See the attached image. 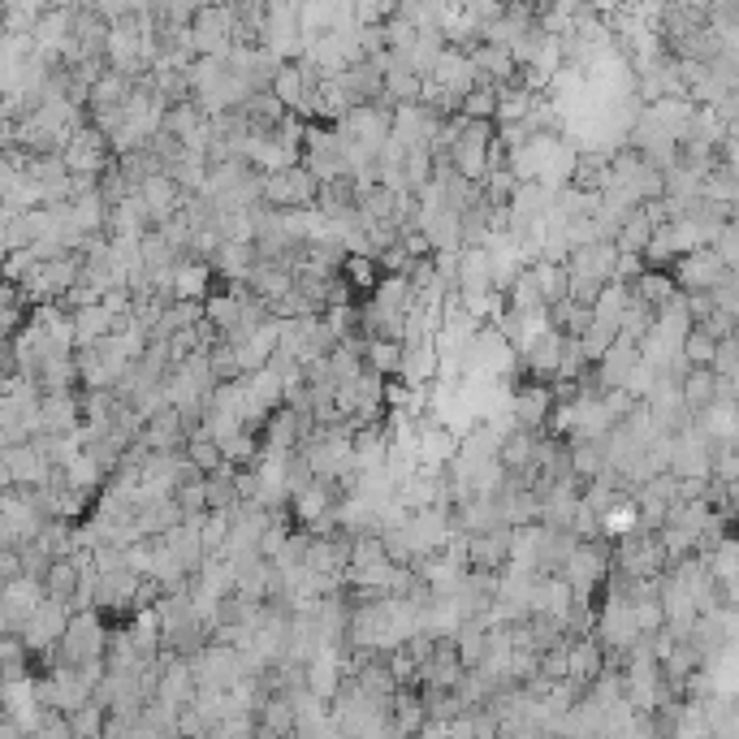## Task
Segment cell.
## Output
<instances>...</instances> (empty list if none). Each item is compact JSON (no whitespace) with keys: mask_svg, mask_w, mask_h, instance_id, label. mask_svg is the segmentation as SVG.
<instances>
[{"mask_svg":"<svg viewBox=\"0 0 739 739\" xmlns=\"http://www.w3.org/2000/svg\"><path fill=\"white\" fill-rule=\"evenodd\" d=\"M432 173H437V156L432 148H411L407 152V178H411V191L420 194L432 182Z\"/></svg>","mask_w":739,"mask_h":739,"instance_id":"50","label":"cell"},{"mask_svg":"<svg viewBox=\"0 0 739 739\" xmlns=\"http://www.w3.org/2000/svg\"><path fill=\"white\" fill-rule=\"evenodd\" d=\"M459 290H467V294H493L498 290L493 286V260H489L485 247H463V256H459Z\"/></svg>","mask_w":739,"mask_h":739,"instance_id":"22","label":"cell"},{"mask_svg":"<svg viewBox=\"0 0 739 739\" xmlns=\"http://www.w3.org/2000/svg\"><path fill=\"white\" fill-rule=\"evenodd\" d=\"M510 541H515V528H498V532H485V537H467V567L485 571V576H502L506 567H510Z\"/></svg>","mask_w":739,"mask_h":739,"instance_id":"13","label":"cell"},{"mask_svg":"<svg viewBox=\"0 0 739 739\" xmlns=\"http://www.w3.org/2000/svg\"><path fill=\"white\" fill-rule=\"evenodd\" d=\"M187 459H191L203 476H212V471H221L226 467V455H221V446L212 441V437H191V446H187Z\"/></svg>","mask_w":739,"mask_h":739,"instance_id":"49","label":"cell"},{"mask_svg":"<svg viewBox=\"0 0 739 739\" xmlns=\"http://www.w3.org/2000/svg\"><path fill=\"white\" fill-rule=\"evenodd\" d=\"M532 104H537L532 91H523V87H515V82L498 87V126H523V121L532 117Z\"/></svg>","mask_w":739,"mask_h":739,"instance_id":"37","label":"cell"},{"mask_svg":"<svg viewBox=\"0 0 739 739\" xmlns=\"http://www.w3.org/2000/svg\"><path fill=\"white\" fill-rule=\"evenodd\" d=\"M636 363H640V347H636V342H627V338H619L615 347L606 350V359L597 363V386H601V393H610V389H627V377L636 372Z\"/></svg>","mask_w":739,"mask_h":739,"instance_id":"18","label":"cell"},{"mask_svg":"<svg viewBox=\"0 0 739 739\" xmlns=\"http://www.w3.org/2000/svg\"><path fill=\"white\" fill-rule=\"evenodd\" d=\"M342 277H347L350 286H354V294H368V299H372L386 272H381V264H377V260H368V256H350L347 269H342Z\"/></svg>","mask_w":739,"mask_h":739,"instance_id":"43","label":"cell"},{"mask_svg":"<svg viewBox=\"0 0 739 739\" xmlns=\"http://www.w3.org/2000/svg\"><path fill=\"white\" fill-rule=\"evenodd\" d=\"M736 316H731V311H713V316H709V320H705V324H700V329H705V333H709V338H713V342H727V338H731V333H736Z\"/></svg>","mask_w":739,"mask_h":739,"instance_id":"56","label":"cell"},{"mask_svg":"<svg viewBox=\"0 0 739 739\" xmlns=\"http://www.w3.org/2000/svg\"><path fill=\"white\" fill-rule=\"evenodd\" d=\"M286 294H294V272L281 269V264H260L256 277H251V299L269 303V311H272Z\"/></svg>","mask_w":739,"mask_h":739,"instance_id":"26","label":"cell"},{"mask_svg":"<svg viewBox=\"0 0 739 739\" xmlns=\"http://www.w3.org/2000/svg\"><path fill=\"white\" fill-rule=\"evenodd\" d=\"M653 233H658V226L649 221V212L636 208V212L627 217V226L619 230V238H615V247H619V256H649Z\"/></svg>","mask_w":739,"mask_h":739,"instance_id":"31","label":"cell"},{"mask_svg":"<svg viewBox=\"0 0 739 739\" xmlns=\"http://www.w3.org/2000/svg\"><path fill=\"white\" fill-rule=\"evenodd\" d=\"M532 281H537V290H541L545 308H558V303H567L571 299V272L567 264H553V260H537L532 264Z\"/></svg>","mask_w":739,"mask_h":739,"instance_id":"27","label":"cell"},{"mask_svg":"<svg viewBox=\"0 0 739 739\" xmlns=\"http://www.w3.org/2000/svg\"><path fill=\"white\" fill-rule=\"evenodd\" d=\"M549 320H553V329L562 333V338H588V329H592V308H583L576 299H567V303H558V308H549Z\"/></svg>","mask_w":739,"mask_h":739,"instance_id":"38","label":"cell"},{"mask_svg":"<svg viewBox=\"0 0 739 739\" xmlns=\"http://www.w3.org/2000/svg\"><path fill=\"white\" fill-rule=\"evenodd\" d=\"M242 386H247V393L256 398V407H264L269 416H277L281 407H286V381L272 372V368H264V372H251V377H242Z\"/></svg>","mask_w":739,"mask_h":739,"instance_id":"35","label":"cell"},{"mask_svg":"<svg viewBox=\"0 0 739 739\" xmlns=\"http://www.w3.org/2000/svg\"><path fill=\"white\" fill-rule=\"evenodd\" d=\"M194 697H199V683H194L191 658H173V653H164V658H160L156 700H164V705H173V709H191Z\"/></svg>","mask_w":739,"mask_h":739,"instance_id":"12","label":"cell"},{"mask_svg":"<svg viewBox=\"0 0 739 739\" xmlns=\"http://www.w3.org/2000/svg\"><path fill=\"white\" fill-rule=\"evenodd\" d=\"M736 363H739V342H736V338L718 342V354H713V372H718V377H727Z\"/></svg>","mask_w":739,"mask_h":739,"instance_id":"57","label":"cell"},{"mask_svg":"<svg viewBox=\"0 0 739 739\" xmlns=\"http://www.w3.org/2000/svg\"><path fill=\"white\" fill-rule=\"evenodd\" d=\"M402 350L407 342H363V359L381 377H402Z\"/></svg>","mask_w":739,"mask_h":739,"instance_id":"42","label":"cell"},{"mask_svg":"<svg viewBox=\"0 0 739 739\" xmlns=\"http://www.w3.org/2000/svg\"><path fill=\"white\" fill-rule=\"evenodd\" d=\"M70 619H74V615H70V606H66V601H52V597H48V601L39 606L36 615L27 619V627H22V645H27V649H31L36 658L52 653V649H57V645L66 640V627H70Z\"/></svg>","mask_w":739,"mask_h":739,"instance_id":"8","label":"cell"},{"mask_svg":"<svg viewBox=\"0 0 739 739\" xmlns=\"http://www.w3.org/2000/svg\"><path fill=\"white\" fill-rule=\"evenodd\" d=\"M272 96H277L294 117L308 113V82H303V74H299V61H290V66L277 70V78H272ZM303 121H308V117H303Z\"/></svg>","mask_w":739,"mask_h":739,"instance_id":"30","label":"cell"},{"mask_svg":"<svg viewBox=\"0 0 739 739\" xmlns=\"http://www.w3.org/2000/svg\"><path fill=\"white\" fill-rule=\"evenodd\" d=\"M610 571H615V545L580 541V549L571 553V562H567V571H562V580L576 588V601H580V606H592V597L606 592Z\"/></svg>","mask_w":739,"mask_h":739,"instance_id":"2","label":"cell"},{"mask_svg":"<svg viewBox=\"0 0 739 739\" xmlns=\"http://www.w3.org/2000/svg\"><path fill=\"white\" fill-rule=\"evenodd\" d=\"M571 446V467L583 485H592L606 471V441H567Z\"/></svg>","mask_w":739,"mask_h":739,"instance_id":"40","label":"cell"},{"mask_svg":"<svg viewBox=\"0 0 739 739\" xmlns=\"http://www.w3.org/2000/svg\"><path fill=\"white\" fill-rule=\"evenodd\" d=\"M432 82L467 100V96H471L485 78H480V70H476L471 52H463V48H446V52H441V61H437V70H432Z\"/></svg>","mask_w":739,"mask_h":739,"instance_id":"15","label":"cell"},{"mask_svg":"<svg viewBox=\"0 0 739 739\" xmlns=\"http://www.w3.org/2000/svg\"><path fill=\"white\" fill-rule=\"evenodd\" d=\"M471 61H476L480 78H489V82H498V87L519 78V61H515V52L502 48V43H480V48L471 52Z\"/></svg>","mask_w":739,"mask_h":739,"instance_id":"24","label":"cell"},{"mask_svg":"<svg viewBox=\"0 0 739 739\" xmlns=\"http://www.w3.org/2000/svg\"><path fill=\"white\" fill-rule=\"evenodd\" d=\"M372 303L381 311H389V316H407V311L416 308V286H411V277H381Z\"/></svg>","mask_w":739,"mask_h":739,"instance_id":"33","label":"cell"},{"mask_svg":"<svg viewBox=\"0 0 739 739\" xmlns=\"http://www.w3.org/2000/svg\"><path fill=\"white\" fill-rule=\"evenodd\" d=\"M78 583H82V567H78L74 558H61V562H52V571H48V580H43V588H48V597L52 601H74ZM74 615V610H70Z\"/></svg>","mask_w":739,"mask_h":739,"instance_id":"39","label":"cell"},{"mask_svg":"<svg viewBox=\"0 0 739 739\" xmlns=\"http://www.w3.org/2000/svg\"><path fill=\"white\" fill-rule=\"evenodd\" d=\"M191 670H194V683H199V688H217V692H230L233 683L251 679L247 666H242V653H238L233 645H217V640H212L208 649L194 653Z\"/></svg>","mask_w":739,"mask_h":739,"instance_id":"6","label":"cell"},{"mask_svg":"<svg viewBox=\"0 0 739 739\" xmlns=\"http://www.w3.org/2000/svg\"><path fill=\"white\" fill-rule=\"evenodd\" d=\"M532 615L541 619H553L567 627L571 610H576V588L562 580V576H537V588H532Z\"/></svg>","mask_w":739,"mask_h":739,"instance_id":"14","label":"cell"},{"mask_svg":"<svg viewBox=\"0 0 739 739\" xmlns=\"http://www.w3.org/2000/svg\"><path fill=\"white\" fill-rule=\"evenodd\" d=\"M139 194H143V203L152 208L156 230H160L164 221H173V217L182 212V191H178V182H173L169 173H156V178H148V182L139 187Z\"/></svg>","mask_w":739,"mask_h":739,"instance_id":"19","label":"cell"},{"mask_svg":"<svg viewBox=\"0 0 739 739\" xmlns=\"http://www.w3.org/2000/svg\"><path fill=\"white\" fill-rule=\"evenodd\" d=\"M537 446H541V437H537V432H523V428H515V432L506 437V446H502V467L510 471V476L528 471V467L537 463Z\"/></svg>","mask_w":739,"mask_h":739,"instance_id":"36","label":"cell"},{"mask_svg":"<svg viewBox=\"0 0 739 739\" xmlns=\"http://www.w3.org/2000/svg\"><path fill=\"white\" fill-rule=\"evenodd\" d=\"M342 87L350 91L354 109L359 104H381L386 100V70L372 66V61H359V66H350L347 74H342Z\"/></svg>","mask_w":739,"mask_h":739,"instance_id":"21","label":"cell"},{"mask_svg":"<svg viewBox=\"0 0 739 739\" xmlns=\"http://www.w3.org/2000/svg\"><path fill=\"white\" fill-rule=\"evenodd\" d=\"M78 381H82V389H113V372H109V363H104V354L96 347L78 350Z\"/></svg>","mask_w":739,"mask_h":739,"instance_id":"41","label":"cell"},{"mask_svg":"<svg viewBox=\"0 0 739 739\" xmlns=\"http://www.w3.org/2000/svg\"><path fill=\"white\" fill-rule=\"evenodd\" d=\"M109 627H104V615L100 610H87V615H74L70 627H66V640L52 649V653H43L39 666L43 670H57V666H87V661H100L109 653ZM39 670V675H43Z\"/></svg>","mask_w":739,"mask_h":739,"instance_id":"1","label":"cell"},{"mask_svg":"<svg viewBox=\"0 0 739 739\" xmlns=\"http://www.w3.org/2000/svg\"><path fill=\"white\" fill-rule=\"evenodd\" d=\"M311 739H347V731H342V727L329 718V722H324V727H320V731H316Z\"/></svg>","mask_w":739,"mask_h":739,"instance_id":"59","label":"cell"},{"mask_svg":"<svg viewBox=\"0 0 739 739\" xmlns=\"http://www.w3.org/2000/svg\"><path fill=\"white\" fill-rule=\"evenodd\" d=\"M416 739H450V722H437V718H428L425 727L416 731Z\"/></svg>","mask_w":739,"mask_h":739,"instance_id":"58","label":"cell"},{"mask_svg":"<svg viewBox=\"0 0 739 739\" xmlns=\"http://www.w3.org/2000/svg\"><path fill=\"white\" fill-rule=\"evenodd\" d=\"M606 666H610V653L601 649V640L597 636H588V640H571V653H567V679L588 692L601 675H606Z\"/></svg>","mask_w":739,"mask_h":739,"instance_id":"16","label":"cell"},{"mask_svg":"<svg viewBox=\"0 0 739 739\" xmlns=\"http://www.w3.org/2000/svg\"><path fill=\"white\" fill-rule=\"evenodd\" d=\"M597 640H601V649H606L615 661H622L640 640H645V631H640V622H636V606H631L627 597H615V592L601 597Z\"/></svg>","mask_w":739,"mask_h":739,"instance_id":"3","label":"cell"},{"mask_svg":"<svg viewBox=\"0 0 739 739\" xmlns=\"http://www.w3.org/2000/svg\"><path fill=\"white\" fill-rule=\"evenodd\" d=\"M52 4L48 0H13V4H4L0 9V36H36L39 18L48 13Z\"/></svg>","mask_w":739,"mask_h":739,"instance_id":"25","label":"cell"},{"mask_svg":"<svg viewBox=\"0 0 739 739\" xmlns=\"http://www.w3.org/2000/svg\"><path fill=\"white\" fill-rule=\"evenodd\" d=\"M203 121H208V117H203V109H199L194 100H191V104H173V109L164 113V134H173L178 143H187V139H191Z\"/></svg>","mask_w":739,"mask_h":739,"instance_id":"45","label":"cell"},{"mask_svg":"<svg viewBox=\"0 0 739 739\" xmlns=\"http://www.w3.org/2000/svg\"><path fill=\"white\" fill-rule=\"evenodd\" d=\"M463 117L467 121H498V82L485 78L463 100Z\"/></svg>","mask_w":739,"mask_h":739,"instance_id":"46","label":"cell"},{"mask_svg":"<svg viewBox=\"0 0 739 739\" xmlns=\"http://www.w3.org/2000/svg\"><path fill=\"white\" fill-rule=\"evenodd\" d=\"M130 96H134V78H126V74H117V70H109V74L91 87V100H87V109H126V104H130Z\"/></svg>","mask_w":739,"mask_h":739,"instance_id":"32","label":"cell"},{"mask_svg":"<svg viewBox=\"0 0 739 739\" xmlns=\"http://www.w3.org/2000/svg\"><path fill=\"white\" fill-rule=\"evenodd\" d=\"M70 727H74V739H104V731H109V709H100L91 700L78 713H70Z\"/></svg>","mask_w":739,"mask_h":739,"instance_id":"47","label":"cell"},{"mask_svg":"<svg viewBox=\"0 0 739 739\" xmlns=\"http://www.w3.org/2000/svg\"><path fill=\"white\" fill-rule=\"evenodd\" d=\"M377 562H389L386 541L381 537H359L350 549V567H377Z\"/></svg>","mask_w":739,"mask_h":739,"instance_id":"53","label":"cell"},{"mask_svg":"<svg viewBox=\"0 0 739 739\" xmlns=\"http://www.w3.org/2000/svg\"><path fill=\"white\" fill-rule=\"evenodd\" d=\"M212 739H260V718H226L212 727Z\"/></svg>","mask_w":739,"mask_h":739,"instance_id":"54","label":"cell"},{"mask_svg":"<svg viewBox=\"0 0 739 739\" xmlns=\"http://www.w3.org/2000/svg\"><path fill=\"white\" fill-rule=\"evenodd\" d=\"M407 386H432L441 381V350L437 342H416V347L402 350V377Z\"/></svg>","mask_w":739,"mask_h":739,"instance_id":"20","label":"cell"},{"mask_svg":"<svg viewBox=\"0 0 739 739\" xmlns=\"http://www.w3.org/2000/svg\"><path fill=\"white\" fill-rule=\"evenodd\" d=\"M338 130H342L347 139H354V143H363V148H372V152L381 156V148L393 139V113L381 109V104H359Z\"/></svg>","mask_w":739,"mask_h":739,"instance_id":"11","label":"cell"},{"mask_svg":"<svg viewBox=\"0 0 739 739\" xmlns=\"http://www.w3.org/2000/svg\"><path fill=\"white\" fill-rule=\"evenodd\" d=\"M631 606H636V622H640V631H645V636H661V631H666L661 597H640V601H631Z\"/></svg>","mask_w":739,"mask_h":739,"instance_id":"52","label":"cell"},{"mask_svg":"<svg viewBox=\"0 0 739 739\" xmlns=\"http://www.w3.org/2000/svg\"><path fill=\"white\" fill-rule=\"evenodd\" d=\"M143 264H148V272L178 269V251H173V242H169L160 230H152L148 238H143Z\"/></svg>","mask_w":739,"mask_h":739,"instance_id":"48","label":"cell"},{"mask_svg":"<svg viewBox=\"0 0 739 739\" xmlns=\"http://www.w3.org/2000/svg\"><path fill=\"white\" fill-rule=\"evenodd\" d=\"M713 256L731 272H739V226H727V230L713 238Z\"/></svg>","mask_w":739,"mask_h":739,"instance_id":"55","label":"cell"},{"mask_svg":"<svg viewBox=\"0 0 739 739\" xmlns=\"http://www.w3.org/2000/svg\"><path fill=\"white\" fill-rule=\"evenodd\" d=\"M679 389H683L688 411L700 416V411H709L718 402V372L713 368H688V377L679 381Z\"/></svg>","mask_w":739,"mask_h":739,"instance_id":"29","label":"cell"},{"mask_svg":"<svg viewBox=\"0 0 739 739\" xmlns=\"http://www.w3.org/2000/svg\"><path fill=\"white\" fill-rule=\"evenodd\" d=\"M191 31L199 57H226L233 48V9L230 4H203L194 13Z\"/></svg>","mask_w":739,"mask_h":739,"instance_id":"9","label":"cell"},{"mask_svg":"<svg viewBox=\"0 0 739 739\" xmlns=\"http://www.w3.org/2000/svg\"><path fill=\"white\" fill-rule=\"evenodd\" d=\"M562 350H567V338L558 329H549L541 342H532L528 350H519V372L537 386H553L558 381V368H562Z\"/></svg>","mask_w":739,"mask_h":739,"instance_id":"10","label":"cell"},{"mask_svg":"<svg viewBox=\"0 0 739 739\" xmlns=\"http://www.w3.org/2000/svg\"><path fill=\"white\" fill-rule=\"evenodd\" d=\"M675 286L683 290V294H718L722 286H731L739 272H731L718 256H713V247H705L697 256H683V260H675Z\"/></svg>","mask_w":739,"mask_h":739,"instance_id":"5","label":"cell"},{"mask_svg":"<svg viewBox=\"0 0 739 739\" xmlns=\"http://www.w3.org/2000/svg\"><path fill=\"white\" fill-rule=\"evenodd\" d=\"M576 549H580V537H576V532H553V528H545L541 553H537V576H562Z\"/></svg>","mask_w":739,"mask_h":739,"instance_id":"23","label":"cell"},{"mask_svg":"<svg viewBox=\"0 0 739 739\" xmlns=\"http://www.w3.org/2000/svg\"><path fill=\"white\" fill-rule=\"evenodd\" d=\"M74 329H78V350L87 347H100L104 338H113L117 329V316L104 303H96V308H82L74 311Z\"/></svg>","mask_w":739,"mask_h":739,"instance_id":"28","label":"cell"},{"mask_svg":"<svg viewBox=\"0 0 739 739\" xmlns=\"http://www.w3.org/2000/svg\"><path fill=\"white\" fill-rule=\"evenodd\" d=\"M713 354H718V342L705 333V329H692L688 342H683V359L688 368H713Z\"/></svg>","mask_w":739,"mask_h":739,"instance_id":"51","label":"cell"},{"mask_svg":"<svg viewBox=\"0 0 739 739\" xmlns=\"http://www.w3.org/2000/svg\"><path fill=\"white\" fill-rule=\"evenodd\" d=\"M455 649H459V661H463L467 670H480L485 658H489V627L480 619H467L463 631L455 636Z\"/></svg>","mask_w":739,"mask_h":739,"instance_id":"34","label":"cell"},{"mask_svg":"<svg viewBox=\"0 0 739 739\" xmlns=\"http://www.w3.org/2000/svg\"><path fill=\"white\" fill-rule=\"evenodd\" d=\"M82 428V389L74 393H43V437H61Z\"/></svg>","mask_w":739,"mask_h":739,"instance_id":"17","label":"cell"},{"mask_svg":"<svg viewBox=\"0 0 739 739\" xmlns=\"http://www.w3.org/2000/svg\"><path fill=\"white\" fill-rule=\"evenodd\" d=\"M320 182L311 178L303 164L286 169V173H264V203L277 212H299V208H316Z\"/></svg>","mask_w":739,"mask_h":739,"instance_id":"7","label":"cell"},{"mask_svg":"<svg viewBox=\"0 0 739 739\" xmlns=\"http://www.w3.org/2000/svg\"><path fill=\"white\" fill-rule=\"evenodd\" d=\"M506 308L519 311V316H537V311H549L541 299V290H537V281H532V272H523L510 290H506Z\"/></svg>","mask_w":739,"mask_h":739,"instance_id":"44","label":"cell"},{"mask_svg":"<svg viewBox=\"0 0 739 739\" xmlns=\"http://www.w3.org/2000/svg\"><path fill=\"white\" fill-rule=\"evenodd\" d=\"M615 571L627 580H661L670 571V558H666V545L653 532H636L627 541L615 545Z\"/></svg>","mask_w":739,"mask_h":739,"instance_id":"4","label":"cell"}]
</instances>
